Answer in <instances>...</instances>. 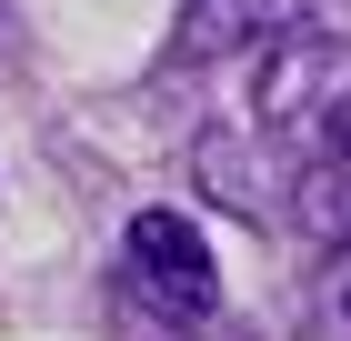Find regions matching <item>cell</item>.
<instances>
[{
  "instance_id": "6da1fadb",
  "label": "cell",
  "mask_w": 351,
  "mask_h": 341,
  "mask_svg": "<svg viewBox=\"0 0 351 341\" xmlns=\"http://www.w3.org/2000/svg\"><path fill=\"white\" fill-rule=\"evenodd\" d=\"M251 121H261L281 171L351 151V40L322 21H281L251 60Z\"/></svg>"
},
{
  "instance_id": "7a4b0ae2",
  "label": "cell",
  "mask_w": 351,
  "mask_h": 341,
  "mask_svg": "<svg viewBox=\"0 0 351 341\" xmlns=\"http://www.w3.org/2000/svg\"><path fill=\"white\" fill-rule=\"evenodd\" d=\"M121 261H131V291H141L161 321H211V311H221L211 241L191 231L181 211H131V231H121Z\"/></svg>"
},
{
  "instance_id": "3957f363",
  "label": "cell",
  "mask_w": 351,
  "mask_h": 341,
  "mask_svg": "<svg viewBox=\"0 0 351 341\" xmlns=\"http://www.w3.org/2000/svg\"><path fill=\"white\" fill-rule=\"evenodd\" d=\"M281 21H301V0H181V51L191 60L251 51V40H271Z\"/></svg>"
},
{
  "instance_id": "277c9868",
  "label": "cell",
  "mask_w": 351,
  "mask_h": 341,
  "mask_svg": "<svg viewBox=\"0 0 351 341\" xmlns=\"http://www.w3.org/2000/svg\"><path fill=\"white\" fill-rule=\"evenodd\" d=\"M291 211H301V231L311 241H351V151L341 161H311V171H291Z\"/></svg>"
},
{
  "instance_id": "5b68a950",
  "label": "cell",
  "mask_w": 351,
  "mask_h": 341,
  "mask_svg": "<svg viewBox=\"0 0 351 341\" xmlns=\"http://www.w3.org/2000/svg\"><path fill=\"white\" fill-rule=\"evenodd\" d=\"M322 321L351 341V241H331V271H322Z\"/></svg>"
}]
</instances>
